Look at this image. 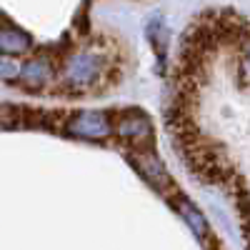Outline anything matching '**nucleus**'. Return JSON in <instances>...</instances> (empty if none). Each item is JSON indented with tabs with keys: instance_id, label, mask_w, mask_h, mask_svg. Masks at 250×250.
Returning a JSON list of instances; mask_svg holds the SVG:
<instances>
[{
	"instance_id": "obj_1",
	"label": "nucleus",
	"mask_w": 250,
	"mask_h": 250,
	"mask_svg": "<svg viewBox=\"0 0 250 250\" xmlns=\"http://www.w3.org/2000/svg\"><path fill=\"white\" fill-rule=\"evenodd\" d=\"M110 73L113 68L108 65V55L100 53V50H83L75 53L65 60V68H62V88L68 93H83V90H90L95 83Z\"/></svg>"
},
{
	"instance_id": "obj_2",
	"label": "nucleus",
	"mask_w": 250,
	"mask_h": 250,
	"mask_svg": "<svg viewBox=\"0 0 250 250\" xmlns=\"http://www.w3.org/2000/svg\"><path fill=\"white\" fill-rule=\"evenodd\" d=\"M128 163L138 170V175H140L145 183L153 185V190H158L160 195L170 198V195L175 193V183H173L168 168L160 163V158H158L150 148H130Z\"/></svg>"
},
{
	"instance_id": "obj_3",
	"label": "nucleus",
	"mask_w": 250,
	"mask_h": 250,
	"mask_svg": "<svg viewBox=\"0 0 250 250\" xmlns=\"http://www.w3.org/2000/svg\"><path fill=\"white\" fill-rule=\"evenodd\" d=\"M62 133L80 140H108L113 138V113L108 110H80L62 125Z\"/></svg>"
},
{
	"instance_id": "obj_4",
	"label": "nucleus",
	"mask_w": 250,
	"mask_h": 250,
	"mask_svg": "<svg viewBox=\"0 0 250 250\" xmlns=\"http://www.w3.org/2000/svg\"><path fill=\"white\" fill-rule=\"evenodd\" d=\"M118 118L113 120V135L123 143H128L130 148H150L153 143V123L143 110L125 108L115 113Z\"/></svg>"
},
{
	"instance_id": "obj_5",
	"label": "nucleus",
	"mask_w": 250,
	"mask_h": 250,
	"mask_svg": "<svg viewBox=\"0 0 250 250\" xmlns=\"http://www.w3.org/2000/svg\"><path fill=\"white\" fill-rule=\"evenodd\" d=\"M55 68H53V60L48 55H35L25 62H20V78L18 83L23 85L25 90H40L45 88L48 83L53 80Z\"/></svg>"
},
{
	"instance_id": "obj_6",
	"label": "nucleus",
	"mask_w": 250,
	"mask_h": 250,
	"mask_svg": "<svg viewBox=\"0 0 250 250\" xmlns=\"http://www.w3.org/2000/svg\"><path fill=\"white\" fill-rule=\"evenodd\" d=\"M168 200L175 205V210L185 218V223L190 225V230L195 233V238H198L203 245H205L208 240H210V228H208V220L200 215L198 208H193V205H190V200H185V195H180L178 190H175Z\"/></svg>"
},
{
	"instance_id": "obj_7",
	"label": "nucleus",
	"mask_w": 250,
	"mask_h": 250,
	"mask_svg": "<svg viewBox=\"0 0 250 250\" xmlns=\"http://www.w3.org/2000/svg\"><path fill=\"white\" fill-rule=\"evenodd\" d=\"M30 48H33V40L28 33H23L15 25H0V55L3 58L25 55Z\"/></svg>"
},
{
	"instance_id": "obj_8",
	"label": "nucleus",
	"mask_w": 250,
	"mask_h": 250,
	"mask_svg": "<svg viewBox=\"0 0 250 250\" xmlns=\"http://www.w3.org/2000/svg\"><path fill=\"white\" fill-rule=\"evenodd\" d=\"M238 78L240 85H250V28L238 40Z\"/></svg>"
},
{
	"instance_id": "obj_9",
	"label": "nucleus",
	"mask_w": 250,
	"mask_h": 250,
	"mask_svg": "<svg viewBox=\"0 0 250 250\" xmlns=\"http://www.w3.org/2000/svg\"><path fill=\"white\" fill-rule=\"evenodd\" d=\"M0 78H3L5 83H15L20 78V62H15V58L0 55Z\"/></svg>"
}]
</instances>
